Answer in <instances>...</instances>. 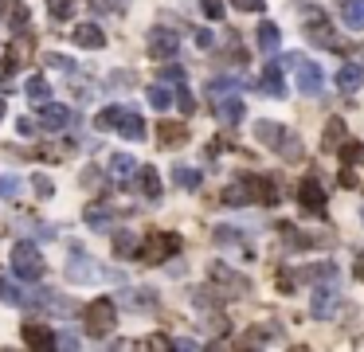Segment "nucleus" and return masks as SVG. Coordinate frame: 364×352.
Returning <instances> with one entry per match:
<instances>
[{
  "label": "nucleus",
  "instance_id": "obj_1",
  "mask_svg": "<svg viewBox=\"0 0 364 352\" xmlns=\"http://www.w3.org/2000/svg\"><path fill=\"white\" fill-rule=\"evenodd\" d=\"M302 35L310 40V47H325V51H348V43L337 35V28H333V20L325 16L322 8H305V24H302Z\"/></svg>",
  "mask_w": 364,
  "mask_h": 352
},
{
  "label": "nucleus",
  "instance_id": "obj_2",
  "mask_svg": "<svg viewBox=\"0 0 364 352\" xmlns=\"http://www.w3.org/2000/svg\"><path fill=\"white\" fill-rule=\"evenodd\" d=\"M180 251V239L177 235H169V231H153L149 239H145V247H137V259L145 262V266H161L169 254H177Z\"/></svg>",
  "mask_w": 364,
  "mask_h": 352
},
{
  "label": "nucleus",
  "instance_id": "obj_3",
  "mask_svg": "<svg viewBox=\"0 0 364 352\" xmlns=\"http://www.w3.org/2000/svg\"><path fill=\"white\" fill-rule=\"evenodd\" d=\"M341 305V282H314V298H310V317L325 321L333 317Z\"/></svg>",
  "mask_w": 364,
  "mask_h": 352
},
{
  "label": "nucleus",
  "instance_id": "obj_4",
  "mask_svg": "<svg viewBox=\"0 0 364 352\" xmlns=\"http://www.w3.org/2000/svg\"><path fill=\"white\" fill-rule=\"evenodd\" d=\"M12 274L24 278V282H35L43 274V259L32 243H16L12 247Z\"/></svg>",
  "mask_w": 364,
  "mask_h": 352
},
{
  "label": "nucleus",
  "instance_id": "obj_5",
  "mask_svg": "<svg viewBox=\"0 0 364 352\" xmlns=\"http://www.w3.org/2000/svg\"><path fill=\"white\" fill-rule=\"evenodd\" d=\"M286 63H290V67H298V90L310 94V98H317V94H322V86H325L322 67H317V63H310V59H302V55H286Z\"/></svg>",
  "mask_w": 364,
  "mask_h": 352
},
{
  "label": "nucleus",
  "instance_id": "obj_6",
  "mask_svg": "<svg viewBox=\"0 0 364 352\" xmlns=\"http://www.w3.org/2000/svg\"><path fill=\"white\" fill-rule=\"evenodd\" d=\"M83 325L90 336H106L114 329V302H106V298H102V302H90L83 310Z\"/></svg>",
  "mask_w": 364,
  "mask_h": 352
},
{
  "label": "nucleus",
  "instance_id": "obj_7",
  "mask_svg": "<svg viewBox=\"0 0 364 352\" xmlns=\"http://www.w3.org/2000/svg\"><path fill=\"white\" fill-rule=\"evenodd\" d=\"M298 204H302V211L325 219V192H322V180L317 176H305L302 184H298Z\"/></svg>",
  "mask_w": 364,
  "mask_h": 352
},
{
  "label": "nucleus",
  "instance_id": "obj_8",
  "mask_svg": "<svg viewBox=\"0 0 364 352\" xmlns=\"http://www.w3.org/2000/svg\"><path fill=\"white\" fill-rule=\"evenodd\" d=\"M243 184H247V200L251 204H278V184H274L271 176H259V172H251V176H243Z\"/></svg>",
  "mask_w": 364,
  "mask_h": 352
},
{
  "label": "nucleus",
  "instance_id": "obj_9",
  "mask_svg": "<svg viewBox=\"0 0 364 352\" xmlns=\"http://www.w3.org/2000/svg\"><path fill=\"white\" fill-rule=\"evenodd\" d=\"M208 274H212V282L223 286L228 293H247V290H251V282H247L243 274H235L231 266H223V262H212V270H208Z\"/></svg>",
  "mask_w": 364,
  "mask_h": 352
},
{
  "label": "nucleus",
  "instance_id": "obj_10",
  "mask_svg": "<svg viewBox=\"0 0 364 352\" xmlns=\"http://www.w3.org/2000/svg\"><path fill=\"white\" fill-rule=\"evenodd\" d=\"M149 55L153 59H172V55H177V35H172L169 28L149 32Z\"/></svg>",
  "mask_w": 364,
  "mask_h": 352
},
{
  "label": "nucleus",
  "instance_id": "obj_11",
  "mask_svg": "<svg viewBox=\"0 0 364 352\" xmlns=\"http://www.w3.org/2000/svg\"><path fill=\"white\" fill-rule=\"evenodd\" d=\"M360 83H364V67H360V63H345V67L337 71V90L341 94H356V90H360Z\"/></svg>",
  "mask_w": 364,
  "mask_h": 352
},
{
  "label": "nucleus",
  "instance_id": "obj_12",
  "mask_svg": "<svg viewBox=\"0 0 364 352\" xmlns=\"http://www.w3.org/2000/svg\"><path fill=\"white\" fill-rule=\"evenodd\" d=\"M259 90H263V94H271V98H286V83H282V67H278V63H266Z\"/></svg>",
  "mask_w": 364,
  "mask_h": 352
},
{
  "label": "nucleus",
  "instance_id": "obj_13",
  "mask_svg": "<svg viewBox=\"0 0 364 352\" xmlns=\"http://www.w3.org/2000/svg\"><path fill=\"white\" fill-rule=\"evenodd\" d=\"M286 134H290V129H286V126H278V122H254V137H259L266 149H278Z\"/></svg>",
  "mask_w": 364,
  "mask_h": 352
},
{
  "label": "nucleus",
  "instance_id": "obj_14",
  "mask_svg": "<svg viewBox=\"0 0 364 352\" xmlns=\"http://www.w3.org/2000/svg\"><path fill=\"white\" fill-rule=\"evenodd\" d=\"M341 4V24L353 28V32H364V0H337Z\"/></svg>",
  "mask_w": 364,
  "mask_h": 352
},
{
  "label": "nucleus",
  "instance_id": "obj_15",
  "mask_svg": "<svg viewBox=\"0 0 364 352\" xmlns=\"http://www.w3.org/2000/svg\"><path fill=\"white\" fill-rule=\"evenodd\" d=\"M345 137H348L345 122H341V117H329V122H325V134H322V149H325V153H337Z\"/></svg>",
  "mask_w": 364,
  "mask_h": 352
},
{
  "label": "nucleus",
  "instance_id": "obj_16",
  "mask_svg": "<svg viewBox=\"0 0 364 352\" xmlns=\"http://www.w3.org/2000/svg\"><path fill=\"white\" fill-rule=\"evenodd\" d=\"M71 40L78 43V47H106V32H102L98 24H75V35Z\"/></svg>",
  "mask_w": 364,
  "mask_h": 352
},
{
  "label": "nucleus",
  "instance_id": "obj_17",
  "mask_svg": "<svg viewBox=\"0 0 364 352\" xmlns=\"http://www.w3.org/2000/svg\"><path fill=\"white\" fill-rule=\"evenodd\" d=\"M157 137H161L165 149H172V145L188 141V129H184V122H161V126H157Z\"/></svg>",
  "mask_w": 364,
  "mask_h": 352
},
{
  "label": "nucleus",
  "instance_id": "obj_18",
  "mask_svg": "<svg viewBox=\"0 0 364 352\" xmlns=\"http://www.w3.org/2000/svg\"><path fill=\"white\" fill-rule=\"evenodd\" d=\"M216 114H220V122H228V126H239L243 122V102L239 98H216Z\"/></svg>",
  "mask_w": 364,
  "mask_h": 352
},
{
  "label": "nucleus",
  "instance_id": "obj_19",
  "mask_svg": "<svg viewBox=\"0 0 364 352\" xmlns=\"http://www.w3.org/2000/svg\"><path fill=\"white\" fill-rule=\"evenodd\" d=\"M114 129H122L129 141H141V137H145V122L134 114V110H126V106H122V117H118V126H114Z\"/></svg>",
  "mask_w": 364,
  "mask_h": 352
},
{
  "label": "nucleus",
  "instance_id": "obj_20",
  "mask_svg": "<svg viewBox=\"0 0 364 352\" xmlns=\"http://www.w3.org/2000/svg\"><path fill=\"white\" fill-rule=\"evenodd\" d=\"M71 122V110L67 106H43L40 110V126L43 129H63Z\"/></svg>",
  "mask_w": 364,
  "mask_h": 352
},
{
  "label": "nucleus",
  "instance_id": "obj_21",
  "mask_svg": "<svg viewBox=\"0 0 364 352\" xmlns=\"http://www.w3.org/2000/svg\"><path fill=\"white\" fill-rule=\"evenodd\" d=\"M137 184H141L145 200H161V176H157V168H141L137 172Z\"/></svg>",
  "mask_w": 364,
  "mask_h": 352
},
{
  "label": "nucleus",
  "instance_id": "obj_22",
  "mask_svg": "<svg viewBox=\"0 0 364 352\" xmlns=\"http://www.w3.org/2000/svg\"><path fill=\"white\" fill-rule=\"evenodd\" d=\"M278 43H282V32H278V24H271V20H263V24H259V47H263L266 55H274V51H278Z\"/></svg>",
  "mask_w": 364,
  "mask_h": 352
},
{
  "label": "nucleus",
  "instance_id": "obj_23",
  "mask_svg": "<svg viewBox=\"0 0 364 352\" xmlns=\"http://www.w3.org/2000/svg\"><path fill=\"white\" fill-rule=\"evenodd\" d=\"M110 172H114V180H122V184H126L129 176L137 172L134 157H126V153H118V157H110Z\"/></svg>",
  "mask_w": 364,
  "mask_h": 352
},
{
  "label": "nucleus",
  "instance_id": "obj_24",
  "mask_svg": "<svg viewBox=\"0 0 364 352\" xmlns=\"http://www.w3.org/2000/svg\"><path fill=\"white\" fill-rule=\"evenodd\" d=\"M24 341L32 344V348H47V344H55V336L43 325H24Z\"/></svg>",
  "mask_w": 364,
  "mask_h": 352
},
{
  "label": "nucleus",
  "instance_id": "obj_25",
  "mask_svg": "<svg viewBox=\"0 0 364 352\" xmlns=\"http://www.w3.org/2000/svg\"><path fill=\"white\" fill-rule=\"evenodd\" d=\"M28 55H32V35L24 32V35H20V40L8 47V67H20V63H24Z\"/></svg>",
  "mask_w": 364,
  "mask_h": 352
},
{
  "label": "nucleus",
  "instance_id": "obj_26",
  "mask_svg": "<svg viewBox=\"0 0 364 352\" xmlns=\"http://www.w3.org/2000/svg\"><path fill=\"white\" fill-rule=\"evenodd\" d=\"M223 204H228V208H243V204H251V200H247V184H243V176H239L235 184L223 188Z\"/></svg>",
  "mask_w": 364,
  "mask_h": 352
},
{
  "label": "nucleus",
  "instance_id": "obj_27",
  "mask_svg": "<svg viewBox=\"0 0 364 352\" xmlns=\"http://www.w3.org/2000/svg\"><path fill=\"white\" fill-rule=\"evenodd\" d=\"M274 153H278L282 160H302V141H298L294 134H286V137H282V145H278Z\"/></svg>",
  "mask_w": 364,
  "mask_h": 352
},
{
  "label": "nucleus",
  "instance_id": "obj_28",
  "mask_svg": "<svg viewBox=\"0 0 364 352\" xmlns=\"http://www.w3.org/2000/svg\"><path fill=\"white\" fill-rule=\"evenodd\" d=\"M341 160H345V165H356V160H364V145H356V141H348V137H345V141H341Z\"/></svg>",
  "mask_w": 364,
  "mask_h": 352
},
{
  "label": "nucleus",
  "instance_id": "obj_29",
  "mask_svg": "<svg viewBox=\"0 0 364 352\" xmlns=\"http://www.w3.org/2000/svg\"><path fill=\"white\" fill-rule=\"evenodd\" d=\"M239 86V78H212V83H208V94H212V98H223V94H231Z\"/></svg>",
  "mask_w": 364,
  "mask_h": 352
},
{
  "label": "nucleus",
  "instance_id": "obj_30",
  "mask_svg": "<svg viewBox=\"0 0 364 352\" xmlns=\"http://www.w3.org/2000/svg\"><path fill=\"white\" fill-rule=\"evenodd\" d=\"M177 184L192 192V188H200V172H196V168H184V165H180V168H177Z\"/></svg>",
  "mask_w": 364,
  "mask_h": 352
},
{
  "label": "nucleus",
  "instance_id": "obj_31",
  "mask_svg": "<svg viewBox=\"0 0 364 352\" xmlns=\"http://www.w3.org/2000/svg\"><path fill=\"white\" fill-rule=\"evenodd\" d=\"M149 102L157 110H169L172 106V94H169V86H149Z\"/></svg>",
  "mask_w": 364,
  "mask_h": 352
},
{
  "label": "nucleus",
  "instance_id": "obj_32",
  "mask_svg": "<svg viewBox=\"0 0 364 352\" xmlns=\"http://www.w3.org/2000/svg\"><path fill=\"white\" fill-rule=\"evenodd\" d=\"M114 251H118V254H134L137 251V239L129 231H118V235H114Z\"/></svg>",
  "mask_w": 364,
  "mask_h": 352
},
{
  "label": "nucleus",
  "instance_id": "obj_33",
  "mask_svg": "<svg viewBox=\"0 0 364 352\" xmlns=\"http://www.w3.org/2000/svg\"><path fill=\"white\" fill-rule=\"evenodd\" d=\"M47 94H51L47 78H32V83H28V98L32 102H47Z\"/></svg>",
  "mask_w": 364,
  "mask_h": 352
},
{
  "label": "nucleus",
  "instance_id": "obj_34",
  "mask_svg": "<svg viewBox=\"0 0 364 352\" xmlns=\"http://www.w3.org/2000/svg\"><path fill=\"white\" fill-rule=\"evenodd\" d=\"M118 117H122V106H106L98 114V129H114L118 126Z\"/></svg>",
  "mask_w": 364,
  "mask_h": 352
},
{
  "label": "nucleus",
  "instance_id": "obj_35",
  "mask_svg": "<svg viewBox=\"0 0 364 352\" xmlns=\"http://www.w3.org/2000/svg\"><path fill=\"white\" fill-rule=\"evenodd\" d=\"M0 298H4L8 305H24V302H28L24 293H20L16 286H8V282H0Z\"/></svg>",
  "mask_w": 364,
  "mask_h": 352
},
{
  "label": "nucleus",
  "instance_id": "obj_36",
  "mask_svg": "<svg viewBox=\"0 0 364 352\" xmlns=\"http://www.w3.org/2000/svg\"><path fill=\"white\" fill-rule=\"evenodd\" d=\"M200 8H204L208 20H220L223 16V0H200Z\"/></svg>",
  "mask_w": 364,
  "mask_h": 352
},
{
  "label": "nucleus",
  "instance_id": "obj_37",
  "mask_svg": "<svg viewBox=\"0 0 364 352\" xmlns=\"http://www.w3.org/2000/svg\"><path fill=\"white\" fill-rule=\"evenodd\" d=\"M177 106L184 110V114H192V110H196V98L188 94V86H180V90H177Z\"/></svg>",
  "mask_w": 364,
  "mask_h": 352
},
{
  "label": "nucleus",
  "instance_id": "obj_38",
  "mask_svg": "<svg viewBox=\"0 0 364 352\" xmlns=\"http://www.w3.org/2000/svg\"><path fill=\"white\" fill-rule=\"evenodd\" d=\"M216 243H239L235 227H216Z\"/></svg>",
  "mask_w": 364,
  "mask_h": 352
},
{
  "label": "nucleus",
  "instance_id": "obj_39",
  "mask_svg": "<svg viewBox=\"0 0 364 352\" xmlns=\"http://www.w3.org/2000/svg\"><path fill=\"white\" fill-rule=\"evenodd\" d=\"M161 78H165V83H172V86H184V71H180V67H165Z\"/></svg>",
  "mask_w": 364,
  "mask_h": 352
},
{
  "label": "nucleus",
  "instance_id": "obj_40",
  "mask_svg": "<svg viewBox=\"0 0 364 352\" xmlns=\"http://www.w3.org/2000/svg\"><path fill=\"white\" fill-rule=\"evenodd\" d=\"M337 180H341V188H356V172H353V165H341Z\"/></svg>",
  "mask_w": 364,
  "mask_h": 352
},
{
  "label": "nucleus",
  "instance_id": "obj_41",
  "mask_svg": "<svg viewBox=\"0 0 364 352\" xmlns=\"http://www.w3.org/2000/svg\"><path fill=\"white\" fill-rule=\"evenodd\" d=\"M47 8H51V16H55V20H63L71 12V4H67V0H47Z\"/></svg>",
  "mask_w": 364,
  "mask_h": 352
},
{
  "label": "nucleus",
  "instance_id": "obj_42",
  "mask_svg": "<svg viewBox=\"0 0 364 352\" xmlns=\"http://www.w3.org/2000/svg\"><path fill=\"white\" fill-rule=\"evenodd\" d=\"M239 12H263V0H231Z\"/></svg>",
  "mask_w": 364,
  "mask_h": 352
},
{
  "label": "nucleus",
  "instance_id": "obj_43",
  "mask_svg": "<svg viewBox=\"0 0 364 352\" xmlns=\"http://www.w3.org/2000/svg\"><path fill=\"white\" fill-rule=\"evenodd\" d=\"M8 16H12V28H16V32H24V28H28V12L24 8H12Z\"/></svg>",
  "mask_w": 364,
  "mask_h": 352
},
{
  "label": "nucleus",
  "instance_id": "obj_44",
  "mask_svg": "<svg viewBox=\"0 0 364 352\" xmlns=\"http://www.w3.org/2000/svg\"><path fill=\"white\" fill-rule=\"evenodd\" d=\"M294 286H298V274H290V270H282V274H278V290H294Z\"/></svg>",
  "mask_w": 364,
  "mask_h": 352
},
{
  "label": "nucleus",
  "instance_id": "obj_45",
  "mask_svg": "<svg viewBox=\"0 0 364 352\" xmlns=\"http://www.w3.org/2000/svg\"><path fill=\"white\" fill-rule=\"evenodd\" d=\"M90 4H94L98 12H102V8H106V12H118V8H122V0H90Z\"/></svg>",
  "mask_w": 364,
  "mask_h": 352
},
{
  "label": "nucleus",
  "instance_id": "obj_46",
  "mask_svg": "<svg viewBox=\"0 0 364 352\" xmlns=\"http://www.w3.org/2000/svg\"><path fill=\"white\" fill-rule=\"evenodd\" d=\"M35 192H40V196H51V180H47V176H35Z\"/></svg>",
  "mask_w": 364,
  "mask_h": 352
},
{
  "label": "nucleus",
  "instance_id": "obj_47",
  "mask_svg": "<svg viewBox=\"0 0 364 352\" xmlns=\"http://www.w3.org/2000/svg\"><path fill=\"white\" fill-rule=\"evenodd\" d=\"M110 86H118V90H122V86H129V75H126V71H118V75L110 78Z\"/></svg>",
  "mask_w": 364,
  "mask_h": 352
},
{
  "label": "nucleus",
  "instance_id": "obj_48",
  "mask_svg": "<svg viewBox=\"0 0 364 352\" xmlns=\"http://www.w3.org/2000/svg\"><path fill=\"white\" fill-rule=\"evenodd\" d=\"M169 336H149V348H169Z\"/></svg>",
  "mask_w": 364,
  "mask_h": 352
},
{
  "label": "nucleus",
  "instance_id": "obj_49",
  "mask_svg": "<svg viewBox=\"0 0 364 352\" xmlns=\"http://www.w3.org/2000/svg\"><path fill=\"white\" fill-rule=\"evenodd\" d=\"M16 129L28 137V134H35V122H28V117H20V126H16Z\"/></svg>",
  "mask_w": 364,
  "mask_h": 352
},
{
  "label": "nucleus",
  "instance_id": "obj_50",
  "mask_svg": "<svg viewBox=\"0 0 364 352\" xmlns=\"http://www.w3.org/2000/svg\"><path fill=\"white\" fill-rule=\"evenodd\" d=\"M356 278H360V282H364V251L356 254Z\"/></svg>",
  "mask_w": 364,
  "mask_h": 352
},
{
  "label": "nucleus",
  "instance_id": "obj_51",
  "mask_svg": "<svg viewBox=\"0 0 364 352\" xmlns=\"http://www.w3.org/2000/svg\"><path fill=\"white\" fill-rule=\"evenodd\" d=\"M0 117H4V102H0Z\"/></svg>",
  "mask_w": 364,
  "mask_h": 352
},
{
  "label": "nucleus",
  "instance_id": "obj_52",
  "mask_svg": "<svg viewBox=\"0 0 364 352\" xmlns=\"http://www.w3.org/2000/svg\"><path fill=\"white\" fill-rule=\"evenodd\" d=\"M360 219H364V211H360Z\"/></svg>",
  "mask_w": 364,
  "mask_h": 352
}]
</instances>
